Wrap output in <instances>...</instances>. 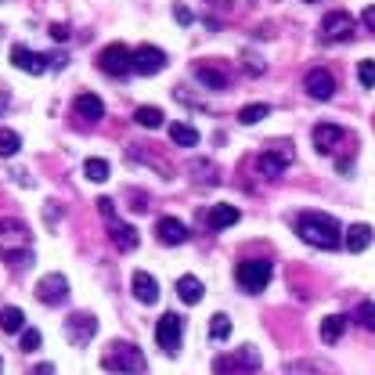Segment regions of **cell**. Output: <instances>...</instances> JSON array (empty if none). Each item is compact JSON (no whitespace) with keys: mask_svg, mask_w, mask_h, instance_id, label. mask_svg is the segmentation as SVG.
I'll list each match as a JSON object with an SVG mask.
<instances>
[{"mask_svg":"<svg viewBox=\"0 0 375 375\" xmlns=\"http://www.w3.org/2000/svg\"><path fill=\"white\" fill-rule=\"evenodd\" d=\"M33 375H54V365H36Z\"/></svg>","mask_w":375,"mask_h":375,"instance_id":"cell-46","label":"cell"},{"mask_svg":"<svg viewBox=\"0 0 375 375\" xmlns=\"http://www.w3.org/2000/svg\"><path fill=\"white\" fill-rule=\"evenodd\" d=\"M210 4H217V8H227V11H231V0H210Z\"/></svg>","mask_w":375,"mask_h":375,"instance_id":"cell-48","label":"cell"},{"mask_svg":"<svg viewBox=\"0 0 375 375\" xmlns=\"http://www.w3.org/2000/svg\"><path fill=\"white\" fill-rule=\"evenodd\" d=\"M188 170H192V177H195L199 184H217V181H220V174H217V166H213V162H206V159L192 162V166H188Z\"/></svg>","mask_w":375,"mask_h":375,"instance_id":"cell-27","label":"cell"},{"mask_svg":"<svg viewBox=\"0 0 375 375\" xmlns=\"http://www.w3.org/2000/svg\"><path fill=\"white\" fill-rule=\"evenodd\" d=\"M134 119H137V127H144V130H159L162 127V112L155 105H141L134 112Z\"/></svg>","mask_w":375,"mask_h":375,"instance_id":"cell-26","label":"cell"},{"mask_svg":"<svg viewBox=\"0 0 375 375\" xmlns=\"http://www.w3.org/2000/svg\"><path fill=\"white\" fill-rule=\"evenodd\" d=\"M353 26H358V22H353V15L350 11H328L325 18H321V40H325V44H343V40H350L353 36Z\"/></svg>","mask_w":375,"mask_h":375,"instance_id":"cell-5","label":"cell"},{"mask_svg":"<svg viewBox=\"0 0 375 375\" xmlns=\"http://www.w3.org/2000/svg\"><path fill=\"white\" fill-rule=\"evenodd\" d=\"M361 22H365L368 29H375V4H368V8L361 11Z\"/></svg>","mask_w":375,"mask_h":375,"instance_id":"cell-45","label":"cell"},{"mask_svg":"<svg viewBox=\"0 0 375 375\" xmlns=\"http://www.w3.org/2000/svg\"><path fill=\"white\" fill-rule=\"evenodd\" d=\"M109 170H112V166L105 159H87V162H83V174H87V181H94V184L109 181Z\"/></svg>","mask_w":375,"mask_h":375,"instance_id":"cell-30","label":"cell"},{"mask_svg":"<svg viewBox=\"0 0 375 375\" xmlns=\"http://www.w3.org/2000/svg\"><path fill=\"white\" fill-rule=\"evenodd\" d=\"M343 332H346V318L343 314H328L321 321V343H339Z\"/></svg>","mask_w":375,"mask_h":375,"instance_id":"cell-22","label":"cell"},{"mask_svg":"<svg viewBox=\"0 0 375 375\" xmlns=\"http://www.w3.org/2000/svg\"><path fill=\"white\" fill-rule=\"evenodd\" d=\"M307 4H318V0H307Z\"/></svg>","mask_w":375,"mask_h":375,"instance_id":"cell-49","label":"cell"},{"mask_svg":"<svg viewBox=\"0 0 375 375\" xmlns=\"http://www.w3.org/2000/svg\"><path fill=\"white\" fill-rule=\"evenodd\" d=\"M98 66H101V72H109V76H127L134 69V51H127L123 44H109L105 51L98 54Z\"/></svg>","mask_w":375,"mask_h":375,"instance_id":"cell-7","label":"cell"},{"mask_svg":"<svg viewBox=\"0 0 375 375\" xmlns=\"http://www.w3.org/2000/svg\"><path fill=\"white\" fill-rule=\"evenodd\" d=\"M358 79L365 83V87H375V61L372 58H365L361 66H358Z\"/></svg>","mask_w":375,"mask_h":375,"instance_id":"cell-36","label":"cell"},{"mask_svg":"<svg viewBox=\"0 0 375 375\" xmlns=\"http://www.w3.org/2000/svg\"><path fill=\"white\" fill-rule=\"evenodd\" d=\"M8 105H11V94L0 91V112H8Z\"/></svg>","mask_w":375,"mask_h":375,"instance_id":"cell-47","label":"cell"},{"mask_svg":"<svg viewBox=\"0 0 375 375\" xmlns=\"http://www.w3.org/2000/svg\"><path fill=\"white\" fill-rule=\"evenodd\" d=\"M36 300L47 303V307L66 303L69 300V278L66 275H44V278H40V285H36Z\"/></svg>","mask_w":375,"mask_h":375,"instance_id":"cell-9","label":"cell"},{"mask_svg":"<svg viewBox=\"0 0 375 375\" xmlns=\"http://www.w3.org/2000/svg\"><path fill=\"white\" fill-rule=\"evenodd\" d=\"M72 109L79 112V119H87V123H98L101 116H105V101H101L98 94H79L72 101Z\"/></svg>","mask_w":375,"mask_h":375,"instance_id":"cell-17","label":"cell"},{"mask_svg":"<svg viewBox=\"0 0 375 375\" xmlns=\"http://www.w3.org/2000/svg\"><path fill=\"white\" fill-rule=\"evenodd\" d=\"M235 282L242 285V293H263L270 285V263L267 260H245L235 267Z\"/></svg>","mask_w":375,"mask_h":375,"instance_id":"cell-4","label":"cell"},{"mask_svg":"<svg viewBox=\"0 0 375 375\" xmlns=\"http://www.w3.org/2000/svg\"><path fill=\"white\" fill-rule=\"evenodd\" d=\"M181 336H184V318L181 314H162L159 325H155V343L170 353V358L181 353Z\"/></svg>","mask_w":375,"mask_h":375,"instance_id":"cell-6","label":"cell"},{"mask_svg":"<svg viewBox=\"0 0 375 375\" xmlns=\"http://www.w3.org/2000/svg\"><path fill=\"white\" fill-rule=\"evenodd\" d=\"M235 368H238L235 358H217V361H213V372H217V375H231Z\"/></svg>","mask_w":375,"mask_h":375,"instance_id":"cell-41","label":"cell"},{"mask_svg":"<svg viewBox=\"0 0 375 375\" xmlns=\"http://www.w3.org/2000/svg\"><path fill=\"white\" fill-rule=\"evenodd\" d=\"M343 141H346V130L336 127V123H318L314 127V148L318 152H336Z\"/></svg>","mask_w":375,"mask_h":375,"instance_id":"cell-14","label":"cell"},{"mask_svg":"<svg viewBox=\"0 0 375 375\" xmlns=\"http://www.w3.org/2000/svg\"><path fill=\"white\" fill-rule=\"evenodd\" d=\"M267 105H263V101H253V105H245L242 112H238V123H242V127H253V123H260V119H267Z\"/></svg>","mask_w":375,"mask_h":375,"instance_id":"cell-32","label":"cell"},{"mask_svg":"<svg viewBox=\"0 0 375 375\" xmlns=\"http://www.w3.org/2000/svg\"><path fill=\"white\" fill-rule=\"evenodd\" d=\"M33 235H29V227L22 224V220H0V253H4V260L8 263H15V267H29L33 263Z\"/></svg>","mask_w":375,"mask_h":375,"instance_id":"cell-2","label":"cell"},{"mask_svg":"<svg viewBox=\"0 0 375 375\" xmlns=\"http://www.w3.org/2000/svg\"><path fill=\"white\" fill-rule=\"evenodd\" d=\"M170 141L181 144V148H195V144H199V130L188 127V123H170Z\"/></svg>","mask_w":375,"mask_h":375,"instance_id":"cell-23","label":"cell"},{"mask_svg":"<svg viewBox=\"0 0 375 375\" xmlns=\"http://www.w3.org/2000/svg\"><path fill=\"white\" fill-rule=\"evenodd\" d=\"M105 372H119V375H144V368H148V361H144V353L134 346V343H127V339H119V343H112V350L105 353Z\"/></svg>","mask_w":375,"mask_h":375,"instance_id":"cell-3","label":"cell"},{"mask_svg":"<svg viewBox=\"0 0 375 375\" xmlns=\"http://www.w3.org/2000/svg\"><path fill=\"white\" fill-rule=\"evenodd\" d=\"M0 365H4V361H0Z\"/></svg>","mask_w":375,"mask_h":375,"instance_id":"cell-50","label":"cell"},{"mask_svg":"<svg viewBox=\"0 0 375 375\" xmlns=\"http://www.w3.org/2000/svg\"><path fill=\"white\" fill-rule=\"evenodd\" d=\"M109 235H112V242H116L119 253H134L137 242H141L137 227H134V224H127V220H109Z\"/></svg>","mask_w":375,"mask_h":375,"instance_id":"cell-13","label":"cell"},{"mask_svg":"<svg viewBox=\"0 0 375 375\" xmlns=\"http://www.w3.org/2000/svg\"><path fill=\"white\" fill-rule=\"evenodd\" d=\"M51 40H69V26L66 22H54L51 26Z\"/></svg>","mask_w":375,"mask_h":375,"instance_id":"cell-44","label":"cell"},{"mask_svg":"<svg viewBox=\"0 0 375 375\" xmlns=\"http://www.w3.org/2000/svg\"><path fill=\"white\" fill-rule=\"evenodd\" d=\"M177 296H181L184 303H199V300L206 296V289H202V282H199L195 275H184V278H177Z\"/></svg>","mask_w":375,"mask_h":375,"instance_id":"cell-20","label":"cell"},{"mask_svg":"<svg viewBox=\"0 0 375 375\" xmlns=\"http://www.w3.org/2000/svg\"><path fill=\"white\" fill-rule=\"evenodd\" d=\"M18 148H22V137L8 127H0V155L11 159V155H18Z\"/></svg>","mask_w":375,"mask_h":375,"instance_id":"cell-31","label":"cell"},{"mask_svg":"<svg viewBox=\"0 0 375 375\" xmlns=\"http://www.w3.org/2000/svg\"><path fill=\"white\" fill-rule=\"evenodd\" d=\"M166 69V51L162 47H155V44H141L137 51H134V72H141V76H155V72H162Z\"/></svg>","mask_w":375,"mask_h":375,"instance_id":"cell-10","label":"cell"},{"mask_svg":"<svg viewBox=\"0 0 375 375\" xmlns=\"http://www.w3.org/2000/svg\"><path fill=\"white\" fill-rule=\"evenodd\" d=\"M195 79L202 83V87H210V91H227V76L213 66H195Z\"/></svg>","mask_w":375,"mask_h":375,"instance_id":"cell-21","label":"cell"},{"mask_svg":"<svg viewBox=\"0 0 375 375\" xmlns=\"http://www.w3.org/2000/svg\"><path fill=\"white\" fill-rule=\"evenodd\" d=\"M372 227L368 224H353V227H346V238H343V245H346V253H365V249L372 245Z\"/></svg>","mask_w":375,"mask_h":375,"instance_id":"cell-18","label":"cell"},{"mask_svg":"<svg viewBox=\"0 0 375 375\" xmlns=\"http://www.w3.org/2000/svg\"><path fill=\"white\" fill-rule=\"evenodd\" d=\"M0 328L4 332H26V314L18 307H4L0 310Z\"/></svg>","mask_w":375,"mask_h":375,"instance_id":"cell-25","label":"cell"},{"mask_svg":"<svg viewBox=\"0 0 375 375\" xmlns=\"http://www.w3.org/2000/svg\"><path fill=\"white\" fill-rule=\"evenodd\" d=\"M303 83H307V94L318 98V101H328L332 94H336V76H332L328 69H310Z\"/></svg>","mask_w":375,"mask_h":375,"instance_id":"cell-11","label":"cell"},{"mask_svg":"<svg viewBox=\"0 0 375 375\" xmlns=\"http://www.w3.org/2000/svg\"><path fill=\"white\" fill-rule=\"evenodd\" d=\"M11 66H15V69H26V72H33V76H40V72L47 69V58L36 54V51H29L26 44H15V47H11Z\"/></svg>","mask_w":375,"mask_h":375,"instance_id":"cell-12","label":"cell"},{"mask_svg":"<svg viewBox=\"0 0 375 375\" xmlns=\"http://www.w3.org/2000/svg\"><path fill=\"white\" fill-rule=\"evenodd\" d=\"M98 213L105 217V220H116V206H112V199H105V195H98Z\"/></svg>","mask_w":375,"mask_h":375,"instance_id":"cell-40","label":"cell"},{"mask_svg":"<svg viewBox=\"0 0 375 375\" xmlns=\"http://www.w3.org/2000/svg\"><path fill=\"white\" fill-rule=\"evenodd\" d=\"M235 365L245 368V372H257V368H260V350H257L253 343H245V346L235 353Z\"/></svg>","mask_w":375,"mask_h":375,"instance_id":"cell-29","label":"cell"},{"mask_svg":"<svg viewBox=\"0 0 375 375\" xmlns=\"http://www.w3.org/2000/svg\"><path fill=\"white\" fill-rule=\"evenodd\" d=\"M242 69H245L249 76H260V72L267 69V61H263L257 51H242Z\"/></svg>","mask_w":375,"mask_h":375,"instance_id":"cell-33","label":"cell"},{"mask_svg":"<svg viewBox=\"0 0 375 375\" xmlns=\"http://www.w3.org/2000/svg\"><path fill=\"white\" fill-rule=\"evenodd\" d=\"M210 339L213 343H227V339H231V318H227V314H213V321H210Z\"/></svg>","mask_w":375,"mask_h":375,"instance_id":"cell-28","label":"cell"},{"mask_svg":"<svg viewBox=\"0 0 375 375\" xmlns=\"http://www.w3.org/2000/svg\"><path fill=\"white\" fill-rule=\"evenodd\" d=\"M94 336H98V318H94V314H87V310L69 314V321H66V339H69V343L87 346Z\"/></svg>","mask_w":375,"mask_h":375,"instance_id":"cell-8","label":"cell"},{"mask_svg":"<svg viewBox=\"0 0 375 375\" xmlns=\"http://www.w3.org/2000/svg\"><path fill=\"white\" fill-rule=\"evenodd\" d=\"M238 206H227V202H220V206H213L210 210V227L213 231H227L231 224H238Z\"/></svg>","mask_w":375,"mask_h":375,"instance_id":"cell-19","label":"cell"},{"mask_svg":"<svg viewBox=\"0 0 375 375\" xmlns=\"http://www.w3.org/2000/svg\"><path fill=\"white\" fill-rule=\"evenodd\" d=\"M174 18H177V22H181V26H195V15H192V11H188L184 4H174Z\"/></svg>","mask_w":375,"mask_h":375,"instance_id":"cell-42","label":"cell"},{"mask_svg":"<svg viewBox=\"0 0 375 375\" xmlns=\"http://www.w3.org/2000/svg\"><path fill=\"white\" fill-rule=\"evenodd\" d=\"M44 220L54 227V224L61 220V206H51V202H47V206H44Z\"/></svg>","mask_w":375,"mask_h":375,"instance_id":"cell-43","label":"cell"},{"mask_svg":"<svg viewBox=\"0 0 375 375\" xmlns=\"http://www.w3.org/2000/svg\"><path fill=\"white\" fill-rule=\"evenodd\" d=\"M296 235L314 245V249H339L343 245V235H339V224L332 220L328 213H318V210H307L296 217Z\"/></svg>","mask_w":375,"mask_h":375,"instance_id":"cell-1","label":"cell"},{"mask_svg":"<svg viewBox=\"0 0 375 375\" xmlns=\"http://www.w3.org/2000/svg\"><path fill=\"white\" fill-rule=\"evenodd\" d=\"M267 152H270V155H278L282 162H293V159H296V148H293V144H289V141H275V144H270Z\"/></svg>","mask_w":375,"mask_h":375,"instance_id":"cell-35","label":"cell"},{"mask_svg":"<svg viewBox=\"0 0 375 375\" xmlns=\"http://www.w3.org/2000/svg\"><path fill=\"white\" fill-rule=\"evenodd\" d=\"M174 98H177V101H188V105H195V109H210V105H206V101H202L199 94H188L184 87H177V91H174Z\"/></svg>","mask_w":375,"mask_h":375,"instance_id":"cell-39","label":"cell"},{"mask_svg":"<svg viewBox=\"0 0 375 375\" xmlns=\"http://www.w3.org/2000/svg\"><path fill=\"white\" fill-rule=\"evenodd\" d=\"M155 235H159L162 245H184V242H188V227H184L177 217H162V220L155 224Z\"/></svg>","mask_w":375,"mask_h":375,"instance_id":"cell-15","label":"cell"},{"mask_svg":"<svg viewBox=\"0 0 375 375\" xmlns=\"http://www.w3.org/2000/svg\"><path fill=\"white\" fill-rule=\"evenodd\" d=\"M18 346L29 350V353L40 350V332H36V328H26V332H22V343H18Z\"/></svg>","mask_w":375,"mask_h":375,"instance_id":"cell-38","label":"cell"},{"mask_svg":"<svg viewBox=\"0 0 375 375\" xmlns=\"http://www.w3.org/2000/svg\"><path fill=\"white\" fill-rule=\"evenodd\" d=\"M285 375H321V372L307 361H293V365H285Z\"/></svg>","mask_w":375,"mask_h":375,"instance_id":"cell-37","label":"cell"},{"mask_svg":"<svg viewBox=\"0 0 375 375\" xmlns=\"http://www.w3.org/2000/svg\"><path fill=\"white\" fill-rule=\"evenodd\" d=\"M134 296H137V303H144V307H152V303H159V285H155V278L148 275V270H134Z\"/></svg>","mask_w":375,"mask_h":375,"instance_id":"cell-16","label":"cell"},{"mask_svg":"<svg viewBox=\"0 0 375 375\" xmlns=\"http://www.w3.org/2000/svg\"><path fill=\"white\" fill-rule=\"evenodd\" d=\"M353 314H358V321H361L365 328H372V332H375V303H368V300H365V303H358V310H353Z\"/></svg>","mask_w":375,"mask_h":375,"instance_id":"cell-34","label":"cell"},{"mask_svg":"<svg viewBox=\"0 0 375 375\" xmlns=\"http://www.w3.org/2000/svg\"><path fill=\"white\" fill-rule=\"evenodd\" d=\"M282 170H285V162H282L278 155H270V152L257 155V174H260V177H267V181H278V177H282Z\"/></svg>","mask_w":375,"mask_h":375,"instance_id":"cell-24","label":"cell"}]
</instances>
